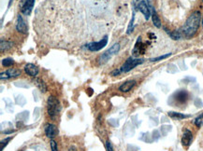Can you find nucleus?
I'll return each mask as SVG.
<instances>
[{
	"instance_id": "nucleus-1",
	"label": "nucleus",
	"mask_w": 203,
	"mask_h": 151,
	"mask_svg": "<svg viewBox=\"0 0 203 151\" xmlns=\"http://www.w3.org/2000/svg\"><path fill=\"white\" fill-rule=\"evenodd\" d=\"M200 22H201V13L198 10L194 11L192 14L188 17L185 23L183 26L182 31L183 35L188 38L194 36L197 31L198 30Z\"/></svg>"
},
{
	"instance_id": "nucleus-2",
	"label": "nucleus",
	"mask_w": 203,
	"mask_h": 151,
	"mask_svg": "<svg viewBox=\"0 0 203 151\" xmlns=\"http://www.w3.org/2000/svg\"><path fill=\"white\" fill-rule=\"evenodd\" d=\"M47 105H48L49 116L52 118H55V117L57 116V114L61 110L59 101L55 97H53V96H50V97L48 98V101H47Z\"/></svg>"
},
{
	"instance_id": "nucleus-3",
	"label": "nucleus",
	"mask_w": 203,
	"mask_h": 151,
	"mask_svg": "<svg viewBox=\"0 0 203 151\" xmlns=\"http://www.w3.org/2000/svg\"><path fill=\"white\" fill-rule=\"evenodd\" d=\"M119 50H120V44H119V43L113 44L109 50H107L102 54V55L99 57V59H98L99 63H100V64H103V63H107L113 55L117 54Z\"/></svg>"
},
{
	"instance_id": "nucleus-4",
	"label": "nucleus",
	"mask_w": 203,
	"mask_h": 151,
	"mask_svg": "<svg viewBox=\"0 0 203 151\" xmlns=\"http://www.w3.org/2000/svg\"><path fill=\"white\" fill-rule=\"evenodd\" d=\"M143 62H144L143 59H138V58L130 57V58H128V59L126 61V63L123 64V66L120 68V72H121V73L129 72L130 70H132L133 68L138 66L139 64H141Z\"/></svg>"
},
{
	"instance_id": "nucleus-5",
	"label": "nucleus",
	"mask_w": 203,
	"mask_h": 151,
	"mask_svg": "<svg viewBox=\"0 0 203 151\" xmlns=\"http://www.w3.org/2000/svg\"><path fill=\"white\" fill-rule=\"evenodd\" d=\"M35 4V0H21V4H20V9L23 14L24 15H30L32 9L34 8Z\"/></svg>"
},
{
	"instance_id": "nucleus-6",
	"label": "nucleus",
	"mask_w": 203,
	"mask_h": 151,
	"mask_svg": "<svg viewBox=\"0 0 203 151\" xmlns=\"http://www.w3.org/2000/svg\"><path fill=\"white\" fill-rule=\"evenodd\" d=\"M108 43V36H105L98 42H91L88 45H86V48L90 51H98L102 50L105 46H107Z\"/></svg>"
},
{
	"instance_id": "nucleus-7",
	"label": "nucleus",
	"mask_w": 203,
	"mask_h": 151,
	"mask_svg": "<svg viewBox=\"0 0 203 151\" xmlns=\"http://www.w3.org/2000/svg\"><path fill=\"white\" fill-rule=\"evenodd\" d=\"M172 98L176 104H184L188 99V92L185 90H180L173 94Z\"/></svg>"
},
{
	"instance_id": "nucleus-8",
	"label": "nucleus",
	"mask_w": 203,
	"mask_h": 151,
	"mask_svg": "<svg viewBox=\"0 0 203 151\" xmlns=\"http://www.w3.org/2000/svg\"><path fill=\"white\" fill-rule=\"evenodd\" d=\"M145 52V46L144 44L141 43V37H139L137 40V43L135 45L134 49H133V56L134 57H138L139 55H142Z\"/></svg>"
},
{
	"instance_id": "nucleus-9",
	"label": "nucleus",
	"mask_w": 203,
	"mask_h": 151,
	"mask_svg": "<svg viewBox=\"0 0 203 151\" xmlns=\"http://www.w3.org/2000/svg\"><path fill=\"white\" fill-rule=\"evenodd\" d=\"M138 9H140V11L144 15L146 20H149V18L151 17V10H150V7L148 6V4L146 3V1L144 0H141V1L139 3L138 5Z\"/></svg>"
},
{
	"instance_id": "nucleus-10",
	"label": "nucleus",
	"mask_w": 203,
	"mask_h": 151,
	"mask_svg": "<svg viewBox=\"0 0 203 151\" xmlns=\"http://www.w3.org/2000/svg\"><path fill=\"white\" fill-rule=\"evenodd\" d=\"M44 131H45L46 136L48 137V138H51V139L55 138V136L57 135V133H58V130H57L56 126L53 125V124H47V125L45 126Z\"/></svg>"
},
{
	"instance_id": "nucleus-11",
	"label": "nucleus",
	"mask_w": 203,
	"mask_h": 151,
	"mask_svg": "<svg viewBox=\"0 0 203 151\" xmlns=\"http://www.w3.org/2000/svg\"><path fill=\"white\" fill-rule=\"evenodd\" d=\"M16 29L18 32L23 33V34H26L27 33V25H26L23 18L19 14L17 17V23H16Z\"/></svg>"
},
{
	"instance_id": "nucleus-12",
	"label": "nucleus",
	"mask_w": 203,
	"mask_h": 151,
	"mask_svg": "<svg viewBox=\"0 0 203 151\" xmlns=\"http://www.w3.org/2000/svg\"><path fill=\"white\" fill-rule=\"evenodd\" d=\"M24 71H25L26 74H27L28 76H30V77H36V76H37V74H38V72H39L37 66L35 65V64H33V63H27V64H25V66H24Z\"/></svg>"
},
{
	"instance_id": "nucleus-13",
	"label": "nucleus",
	"mask_w": 203,
	"mask_h": 151,
	"mask_svg": "<svg viewBox=\"0 0 203 151\" xmlns=\"http://www.w3.org/2000/svg\"><path fill=\"white\" fill-rule=\"evenodd\" d=\"M193 140V134L192 132L189 131V130H186L184 132H183V135L182 137V143L184 146H188L189 145L191 144Z\"/></svg>"
},
{
	"instance_id": "nucleus-14",
	"label": "nucleus",
	"mask_w": 203,
	"mask_h": 151,
	"mask_svg": "<svg viewBox=\"0 0 203 151\" xmlns=\"http://www.w3.org/2000/svg\"><path fill=\"white\" fill-rule=\"evenodd\" d=\"M135 85H136V81H135V80L126 81V82H124V83L119 87V91H122V92H127V91H129Z\"/></svg>"
},
{
	"instance_id": "nucleus-15",
	"label": "nucleus",
	"mask_w": 203,
	"mask_h": 151,
	"mask_svg": "<svg viewBox=\"0 0 203 151\" xmlns=\"http://www.w3.org/2000/svg\"><path fill=\"white\" fill-rule=\"evenodd\" d=\"M34 82H35V84L38 87L40 91H42V92H46L47 91V87H46V84L44 83L43 80L39 79V78H36L34 80Z\"/></svg>"
},
{
	"instance_id": "nucleus-16",
	"label": "nucleus",
	"mask_w": 203,
	"mask_h": 151,
	"mask_svg": "<svg viewBox=\"0 0 203 151\" xmlns=\"http://www.w3.org/2000/svg\"><path fill=\"white\" fill-rule=\"evenodd\" d=\"M152 20H153L154 25L155 27H157V28H160V27H161V21H160V19H159V17L157 15V13L155 11V9H154L153 14H152Z\"/></svg>"
},
{
	"instance_id": "nucleus-17",
	"label": "nucleus",
	"mask_w": 203,
	"mask_h": 151,
	"mask_svg": "<svg viewBox=\"0 0 203 151\" xmlns=\"http://www.w3.org/2000/svg\"><path fill=\"white\" fill-rule=\"evenodd\" d=\"M6 73L8 74L9 77H17L21 75V71L18 69H15V68H9V70L6 71Z\"/></svg>"
},
{
	"instance_id": "nucleus-18",
	"label": "nucleus",
	"mask_w": 203,
	"mask_h": 151,
	"mask_svg": "<svg viewBox=\"0 0 203 151\" xmlns=\"http://www.w3.org/2000/svg\"><path fill=\"white\" fill-rule=\"evenodd\" d=\"M12 47V43L11 42H9V41H4V39H1V46H0V50L1 51H4V50H7L9 49H10Z\"/></svg>"
},
{
	"instance_id": "nucleus-19",
	"label": "nucleus",
	"mask_w": 203,
	"mask_h": 151,
	"mask_svg": "<svg viewBox=\"0 0 203 151\" xmlns=\"http://www.w3.org/2000/svg\"><path fill=\"white\" fill-rule=\"evenodd\" d=\"M169 116L173 118H179V119H182V118H189L190 116L188 115H183V114H181V113H177V112H169Z\"/></svg>"
},
{
	"instance_id": "nucleus-20",
	"label": "nucleus",
	"mask_w": 203,
	"mask_h": 151,
	"mask_svg": "<svg viewBox=\"0 0 203 151\" xmlns=\"http://www.w3.org/2000/svg\"><path fill=\"white\" fill-rule=\"evenodd\" d=\"M28 113H29L28 111H23V112L18 114V115L16 116V118H17L18 120H20V121H24V120H26V119L28 118V116H29Z\"/></svg>"
},
{
	"instance_id": "nucleus-21",
	"label": "nucleus",
	"mask_w": 203,
	"mask_h": 151,
	"mask_svg": "<svg viewBox=\"0 0 203 151\" xmlns=\"http://www.w3.org/2000/svg\"><path fill=\"white\" fill-rule=\"evenodd\" d=\"M15 102H16L17 105H20L21 106H23L26 103V100L23 95H18V96H16V98H15Z\"/></svg>"
},
{
	"instance_id": "nucleus-22",
	"label": "nucleus",
	"mask_w": 203,
	"mask_h": 151,
	"mask_svg": "<svg viewBox=\"0 0 203 151\" xmlns=\"http://www.w3.org/2000/svg\"><path fill=\"white\" fill-rule=\"evenodd\" d=\"M168 32V34L170 36V37L172 38V39H174V40H178V39H180L181 37H182V35H181V33L179 32V31H173V32H171V33H169V31H167Z\"/></svg>"
},
{
	"instance_id": "nucleus-23",
	"label": "nucleus",
	"mask_w": 203,
	"mask_h": 151,
	"mask_svg": "<svg viewBox=\"0 0 203 151\" xmlns=\"http://www.w3.org/2000/svg\"><path fill=\"white\" fill-rule=\"evenodd\" d=\"M13 63H14V61H13L11 58H5L2 60V64L6 67H9L13 64Z\"/></svg>"
},
{
	"instance_id": "nucleus-24",
	"label": "nucleus",
	"mask_w": 203,
	"mask_h": 151,
	"mask_svg": "<svg viewBox=\"0 0 203 151\" xmlns=\"http://www.w3.org/2000/svg\"><path fill=\"white\" fill-rule=\"evenodd\" d=\"M170 55H171V53H167V54H165V55H161L159 57H155V58L151 59V62H158V61H161V60H164V59L169 57Z\"/></svg>"
},
{
	"instance_id": "nucleus-25",
	"label": "nucleus",
	"mask_w": 203,
	"mask_h": 151,
	"mask_svg": "<svg viewBox=\"0 0 203 151\" xmlns=\"http://www.w3.org/2000/svg\"><path fill=\"white\" fill-rule=\"evenodd\" d=\"M134 19H135V12H133V15H132V19H131V21H130V23H129V25H128V28H127V34L129 35V34H131V32H132V30H133V24H134Z\"/></svg>"
},
{
	"instance_id": "nucleus-26",
	"label": "nucleus",
	"mask_w": 203,
	"mask_h": 151,
	"mask_svg": "<svg viewBox=\"0 0 203 151\" xmlns=\"http://www.w3.org/2000/svg\"><path fill=\"white\" fill-rule=\"evenodd\" d=\"M11 140V137H8V138H6L5 140H2L1 141V143H0V150H3L4 149V147L9 144V142Z\"/></svg>"
},
{
	"instance_id": "nucleus-27",
	"label": "nucleus",
	"mask_w": 203,
	"mask_h": 151,
	"mask_svg": "<svg viewBox=\"0 0 203 151\" xmlns=\"http://www.w3.org/2000/svg\"><path fill=\"white\" fill-rule=\"evenodd\" d=\"M195 124H196L198 127H201V125L203 124V113H202L199 117H198V118H196Z\"/></svg>"
},
{
	"instance_id": "nucleus-28",
	"label": "nucleus",
	"mask_w": 203,
	"mask_h": 151,
	"mask_svg": "<svg viewBox=\"0 0 203 151\" xmlns=\"http://www.w3.org/2000/svg\"><path fill=\"white\" fill-rule=\"evenodd\" d=\"M51 147H52V151H58V146H57V143L55 140L51 141Z\"/></svg>"
},
{
	"instance_id": "nucleus-29",
	"label": "nucleus",
	"mask_w": 203,
	"mask_h": 151,
	"mask_svg": "<svg viewBox=\"0 0 203 151\" xmlns=\"http://www.w3.org/2000/svg\"><path fill=\"white\" fill-rule=\"evenodd\" d=\"M106 149H107V151H114L113 148H112V146L111 142L108 141V142L106 143Z\"/></svg>"
},
{
	"instance_id": "nucleus-30",
	"label": "nucleus",
	"mask_w": 203,
	"mask_h": 151,
	"mask_svg": "<svg viewBox=\"0 0 203 151\" xmlns=\"http://www.w3.org/2000/svg\"><path fill=\"white\" fill-rule=\"evenodd\" d=\"M195 105H196L197 107H202V106H203V104H202L201 100L198 99V98H197V99L195 100Z\"/></svg>"
},
{
	"instance_id": "nucleus-31",
	"label": "nucleus",
	"mask_w": 203,
	"mask_h": 151,
	"mask_svg": "<svg viewBox=\"0 0 203 151\" xmlns=\"http://www.w3.org/2000/svg\"><path fill=\"white\" fill-rule=\"evenodd\" d=\"M109 123H110L111 125H112V126H117L118 125V121L116 119H113V118L109 119Z\"/></svg>"
},
{
	"instance_id": "nucleus-32",
	"label": "nucleus",
	"mask_w": 203,
	"mask_h": 151,
	"mask_svg": "<svg viewBox=\"0 0 203 151\" xmlns=\"http://www.w3.org/2000/svg\"><path fill=\"white\" fill-rule=\"evenodd\" d=\"M0 78H1V79H4V78L7 79V78H9V77L8 74L5 72V73H1V75H0Z\"/></svg>"
},
{
	"instance_id": "nucleus-33",
	"label": "nucleus",
	"mask_w": 203,
	"mask_h": 151,
	"mask_svg": "<svg viewBox=\"0 0 203 151\" xmlns=\"http://www.w3.org/2000/svg\"><path fill=\"white\" fill-rule=\"evenodd\" d=\"M69 151H77V147H76V146H70V147H69Z\"/></svg>"
},
{
	"instance_id": "nucleus-34",
	"label": "nucleus",
	"mask_w": 203,
	"mask_h": 151,
	"mask_svg": "<svg viewBox=\"0 0 203 151\" xmlns=\"http://www.w3.org/2000/svg\"><path fill=\"white\" fill-rule=\"evenodd\" d=\"M149 36H150L151 37H152V39H154V38H155V36L154 35V34H152V33H150L149 34Z\"/></svg>"
},
{
	"instance_id": "nucleus-35",
	"label": "nucleus",
	"mask_w": 203,
	"mask_h": 151,
	"mask_svg": "<svg viewBox=\"0 0 203 151\" xmlns=\"http://www.w3.org/2000/svg\"><path fill=\"white\" fill-rule=\"evenodd\" d=\"M201 25H202V28H203V15H202V19H201Z\"/></svg>"
},
{
	"instance_id": "nucleus-36",
	"label": "nucleus",
	"mask_w": 203,
	"mask_h": 151,
	"mask_svg": "<svg viewBox=\"0 0 203 151\" xmlns=\"http://www.w3.org/2000/svg\"><path fill=\"white\" fill-rule=\"evenodd\" d=\"M202 1H203V0H202Z\"/></svg>"
}]
</instances>
